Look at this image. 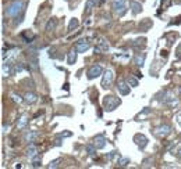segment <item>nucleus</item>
Returning a JSON list of instances; mask_svg holds the SVG:
<instances>
[{
	"mask_svg": "<svg viewBox=\"0 0 181 169\" xmlns=\"http://www.w3.org/2000/svg\"><path fill=\"white\" fill-rule=\"evenodd\" d=\"M121 104V100L116 96H112V94H109V96H105L103 98V107H105V111H113V110H116L119 105Z\"/></svg>",
	"mask_w": 181,
	"mask_h": 169,
	"instance_id": "f257e3e1",
	"label": "nucleus"
},
{
	"mask_svg": "<svg viewBox=\"0 0 181 169\" xmlns=\"http://www.w3.org/2000/svg\"><path fill=\"white\" fill-rule=\"evenodd\" d=\"M24 3H25L24 0H14V2L7 7L6 14H7L8 17H17V15L24 10Z\"/></svg>",
	"mask_w": 181,
	"mask_h": 169,
	"instance_id": "f03ea898",
	"label": "nucleus"
},
{
	"mask_svg": "<svg viewBox=\"0 0 181 169\" xmlns=\"http://www.w3.org/2000/svg\"><path fill=\"white\" fill-rule=\"evenodd\" d=\"M112 7H113V10H114V13H116V15H119V17H123V15L127 13L125 0H113Z\"/></svg>",
	"mask_w": 181,
	"mask_h": 169,
	"instance_id": "7ed1b4c3",
	"label": "nucleus"
},
{
	"mask_svg": "<svg viewBox=\"0 0 181 169\" xmlns=\"http://www.w3.org/2000/svg\"><path fill=\"white\" fill-rule=\"evenodd\" d=\"M102 67L100 65H92L89 69H88V79H95L96 76H99V75H102Z\"/></svg>",
	"mask_w": 181,
	"mask_h": 169,
	"instance_id": "20e7f679",
	"label": "nucleus"
},
{
	"mask_svg": "<svg viewBox=\"0 0 181 169\" xmlns=\"http://www.w3.org/2000/svg\"><path fill=\"white\" fill-rule=\"evenodd\" d=\"M113 82V71L112 69H107L103 75V79H102V87L103 89H107L110 86V83Z\"/></svg>",
	"mask_w": 181,
	"mask_h": 169,
	"instance_id": "39448f33",
	"label": "nucleus"
},
{
	"mask_svg": "<svg viewBox=\"0 0 181 169\" xmlns=\"http://www.w3.org/2000/svg\"><path fill=\"white\" fill-rule=\"evenodd\" d=\"M170 132H171V128L169 125H162V126H159V128L155 129V134L157 137H164L170 133Z\"/></svg>",
	"mask_w": 181,
	"mask_h": 169,
	"instance_id": "423d86ee",
	"label": "nucleus"
},
{
	"mask_svg": "<svg viewBox=\"0 0 181 169\" xmlns=\"http://www.w3.org/2000/svg\"><path fill=\"white\" fill-rule=\"evenodd\" d=\"M134 141L139 148H145L146 147V144H148V139H146L144 134H139V133L134 136Z\"/></svg>",
	"mask_w": 181,
	"mask_h": 169,
	"instance_id": "0eeeda50",
	"label": "nucleus"
},
{
	"mask_svg": "<svg viewBox=\"0 0 181 169\" xmlns=\"http://www.w3.org/2000/svg\"><path fill=\"white\" fill-rule=\"evenodd\" d=\"M117 89H119L120 94H123V96L130 94V86H127V83L124 82L123 79H120L119 82H117Z\"/></svg>",
	"mask_w": 181,
	"mask_h": 169,
	"instance_id": "6e6552de",
	"label": "nucleus"
},
{
	"mask_svg": "<svg viewBox=\"0 0 181 169\" xmlns=\"http://www.w3.org/2000/svg\"><path fill=\"white\" fill-rule=\"evenodd\" d=\"M89 47H91L89 42H87V40H80V42H77V44H75V50L78 51V53H85Z\"/></svg>",
	"mask_w": 181,
	"mask_h": 169,
	"instance_id": "1a4fd4ad",
	"label": "nucleus"
},
{
	"mask_svg": "<svg viewBox=\"0 0 181 169\" xmlns=\"http://www.w3.org/2000/svg\"><path fill=\"white\" fill-rule=\"evenodd\" d=\"M105 144H106V139L105 136H102V134H98V136L95 137V140H94V146L98 150H100V148L105 147Z\"/></svg>",
	"mask_w": 181,
	"mask_h": 169,
	"instance_id": "9d476101",
	"label": "nucleus"
},
{
	"mask_svg": "<svg viewBox=\"0 0 181 169\" xmlns=\"http://www.w3.org/2000/svg\"><path fill=\"white\" fill-rule=\"evenodd\" d=\"M151 26H152V21L149 18H145L144 21H141V24H139V29H141L142 32H148L149 29H151Z\"/></svg>",
	"mask_w": 181,
	"mask_h": 169,
	"instance_id": "9b49d317",
	"label": "nucleus"
},
{
	"mask_svg": "<svg viewBox=\"0 0 181 169\" xmlns=\"http://www.w3.org/2000/svg\"><path fill=\"white\" fill-rule=\"evenodd\" d=\"M130 8H131V11H132V14H138V13H141V11H142L141 3L134 2V0H131V2H130Z\"/></svg>",
	"mask_w": 181,
	"mask_h": 169,
	"instance_id": "f8f14e48",
	"label": "nucleus"
},
{
	"mask_svg": "<svg viewBox=\"0 0 181 169\" xmlns=\"http://www.w3.org/2000/svg\"><path fill=\"white\" fill-rule=\"evenodd\" d=\"M28 58H29V64H32L33 68H38V54H36V51H31L28 54Z\"/></svg>",
	"mask_w": 181,
	"mask_h": 169,
	"instance_id": "ddd939ff",
	"label": "nucleus"
},
{
	"mask_svg": "<svg viewBox=\"0 0 181 169\" xmlns=\"http://www.w3.org/2000/svg\"><path fill=\"white\" fill-rule=\"evenodd\" d=\"M145 57H146V54H145V53L138 54L137 57L134 58V62L138 65V67H142V65L145 64Z\"/></svg>",
	"mask_w": 181,
	"mask_h": 169,
	"instance_id": "4468645a",
	"label": "nucleus"
},
{
	"mask_svg": "<svg viewBox=\"0 0 181 169\" xmlns=\"http://www.w3.org/2000/svg\"><path fill=\"white\" fill-rule=\"evenodd\" d=\"M99 3V0H88L87 2V10H85V13L87 14H89L91 11H92V8L96 7V4Z\"/></svg>",
	"mask_w": 181,
	"mask_h": 169,
	"instance_id": "2eb2a0df",
	"label": "nucleus"
},
{
	"mask_svg": "<svg viewBox=\"0 0 181 169\" xmlns=\"http://www.w3.org/2000/svg\"><path fill=\"white\" fill-rule=\"evenodd\" d=\"M77 53H78L77 50H71V51L68 53V58H67L68 64H74V62L77 61Z\"/></svg>",
	"mask_w": 181,
	"mask_h": 169,
	"instance_id": "dca6fc26",
	"label": "nucleus"
},
{
	"mask_svg": "<svg viewBox=\"0 0 181 169\" xmlns=\"http://www.w3.org/2000/svg\"><path fill=\"white\" fill-rule=\"evenodd\" d=\"M36 100H38L36 94H33V93H27L25 94V101L28 103V104H33Z\"/></svg>",
	"mask_w": 181,
	"mask_h": 169,
	"instance_id": "f3484780",
	"label": "nucleus"
},
{
	"mask_svg": "<svg viewBox=\"0 0 181 169\" xmlns=\"http://www.w3.org/2000/svg\"><path fill=\"white\" fill-rule=\"evenodd\" d=\"M145 42H146V39L145 38H142V39H138V40H135V43H132V47H137V49H139V47H144L145 44Z\"/></svg>",
	"mask_w": 181,
	"mask_h": 169,
	"instance_id": "a211bd4d",
	"label": "nucleus"
},
{
	"mask_svg": "<svg viewBox=\"0 0 181 169\" xmlns=\"http://www.w3.org/2000/svg\"><path fill=\"white\" fill-rule=\"evenodd\" d=\"M27 154H28L29 158H33V157H35V155L38 154V152H36V147H35V146H29L28 152H27Z\"/></svg>",
	"mask_w": 181,
	"mask_h": 169,
	"instance_id": "6ab92c4d",
	"label": "nucleus"
},
{
	"mask_svg": "<svg viewBox=\"0 0 181 169\" xmlns=\"http://www.w3.org/2000/svg\"><path fill=\"white\" fill-rule=\"evenodd\" d=\"M127 83H128V85H131V86H138V80L135 79L134 76H128V78H127Z\"/></svg>",
	"mask_w": 181,
	"mask_h": 169,
	"instance_id": "aec40b11",
	"label": "nucleus"
},
{
	"mask_svg": "<svg viewBox=\"0 0 181 169\" xmlns=\"http://www.w3.org/2000/svg\"><path fill=\"white\" fill-rule=\"evenodd\" d=\"M78 26V20L77 18H72L71 21H70V25H68V31H72L74 28Z\"/></svg>",
	"mask_w": 181,
	"mask_h": 169,
	"instance_id": "412c9836",
	"label": "nucleus"
},
{
	"mask_svg": "<svg viewBox=\"0 0 181 169\" xmlns=\"http://www.w3.org/2000/svg\"><path fill=\"white\" fill-rule=\"evenodd\" d=\"M54 26H56V18H52L50 21L47 22V25H46V31H50V29H53Z\"/></svg>",
	"mask_w": 181,
	"mask_h": 169,
	"instance_id": "4be33fe9",
	"label": "nucleus"
},
{
	"mask_svg": "<svg viewBox=\"0 0 181 169\" xmlns=\"http://www.w3.org/2000/svg\"><path fill=\"white\" fill-rule=\"evenodd\" d=\"M96 150H98V148L95 147V146H94V147H92L91 144H88V146H87V151H88V154H89V155H95Z\"/></svg>",
	"mask_w": 181,
	"mask_h": 169,
	"instance_id": "5701e85b",
	"label": "nucleus"
},
{
	"mask_svg": "<svg viewBox=\"0 0 181 169\" xmlns=\"http://www.w3.org/2000/svg\"><path fill=\"white\" fill-rule=\"evenodd\" d=\"M40 159H42V158H40V155H39V154H36L35 157L32 158V164H33V166H35V168H36V166H39Z\"/></svg>",
	"mask_w": 181,
	"mask_h": 169,
	"instance_id": "b1692460",
	"label": "nucleus"
},
{
	"mask_svg": "<svg viewBox=\"0 0 181 169\" xmlns=\"http://www.w3.org/2000/svg\"><path fill=\"white\" fill-rule=\"evenodd\" d=\"M117 162H119V165L125 166L127 164H130V159H128V158H119V159H117Z\"/></svg>",
	"mask_w": 181,
	"mask_h": 169,
	"instance_id": "393cba45",
	"label": "nucleus"
},
{
	"mask_svg": "<svg viewBox=\"0 0 181 169\" xmlns=\"http://www.w3.org/2000/svg\"><path fill=\"white\" fill-rule=\"evenodd\" d=\"M59 162H60V158H57V159H54V161H52L49 165H47V168H56V166L59 165Z\"/></svg>",
	"mask_w": 181,
	"mask_h": 169,
	"instance_id": "a878e982",
	"label": "nucleus"
},
{
	"mask_svg": "<svg viewBox=\"0 0 181 169\" xmlns=\"http://www.w3.org/2000/svg\"><path fill=\"white\" fill-rule=\"evenodd\" d=\"M25 123H27V116H22L21 121H20V123H18V128H20V129H22V128L25 126Z\"/></svg>",
	"mask_w": 181,
	"mask_h": 169,
	"instance_id": "bb28decb",
	"label": "nucleus"
},
{
	"mask_svg": "<svg viewBox=\"0 0 181 169\" xmlns=\"http://www.w3.org/2000/svg\"><path fill=\"white\" fill-rule=\"evenodd\" d=\"M116 155H117V151H112L110 154L107 155V158L109 159H113V157H116Z\"/></svg>",
	"mask_w": 181,
	"mask_h": 169,
	"instance_id": "cd10ccee",
	"label": "nucleus"
},
{
	"mask_svg": "<svg viewBox=\"0 0 181 169\" xmlns=\"http://www.w3.org/2000/svg\"><path fill=\"white\" fill-rule=\"evenodd\" d=\"M13 97H14V100H15V101H18V103H20V101H21V98H20V96H18V97H17V96H15V94H14V96H13Z\"/></svg>",
	"mask_w": 181,
	"mask_h": 169,
	"instance_id": "c85d7f7f",
	"label": "nucleus"
},
{
	"mask_svg": "<svg viewBox=\"0 0 181 169\" xmlns=\"http://www.w3.org/2000/svg\"><path fill=\"white\" fill-rule=\"evenodd\" d=\"M177 155H178V157H180V158H181V148H180V150H178V151H177Z\"/></svg>",
	"mask_w": 181,
	"mask_h": 169,
	"instance_id": "c756f323",
	"label": "nucleus"
},
{
	"mask_svg": "<svg viewBox=\"0 0 181 169\" xmlns=\"http://www.w3.org/2000/svg\"><path fill=\"white\" fill-rule=\"evenodd\" d=\"M180 96H181V87H180Z\"/></svg>",
	"mask_w": 181,
	"mask_h": 169,
	"instance_id": "7c9ffc66",
	"label": "nucleus"
},
{
	"mask_svg": "<svg viewBox=\"0 0 181 169\" xmlns=\"http://www.w3.org/2000/svg\"><path fill=\"white\" fill-rule=\"evenodd\" d=\"M65 2H70V0H65Z\"/></svg>",
	"mask_w": 181,
	"mask_h": 169,
	"instance_id": "2f4dec72",
	"label": "nucleus"
}]
</instances>
